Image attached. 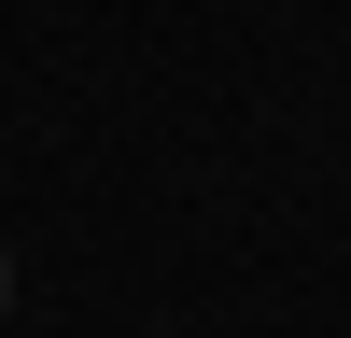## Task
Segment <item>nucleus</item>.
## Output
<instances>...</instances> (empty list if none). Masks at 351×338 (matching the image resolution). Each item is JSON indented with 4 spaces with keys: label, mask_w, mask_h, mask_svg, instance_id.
Here are the masks:
<instances>
[]
</instances>
